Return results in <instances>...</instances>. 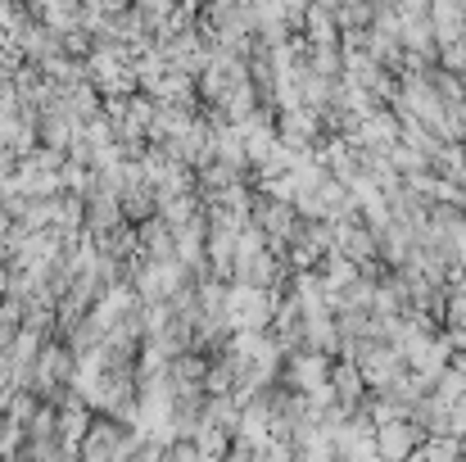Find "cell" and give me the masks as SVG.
<instances>
[{"label":"cell","mask_w":466,"mask_h":462,"mask_svg":"<svg viewBox=\"0 0 466 462\" xmlns=\"http://www.w3.org/2000/svg\"><path fill=\"white\" fill-rule=\"evenodd\" d=\"M421 445H426V431L417 422H408V417L376 426V458L380 462H412Z\"/></svg>","instance_id":"cell-1"},{"label":"cell","mask_w":466,"mask_h":462,"mask_svg":"<svg viewBox=\"0 0 466 462\" xmlns=\"http://www.w3.org/2000/svg\"><path fill=\"white\" fill-rule=\"evenodd\" d=\"M290 381H295V390L299 395H312V390H321L326 381H330V358L326 354H299L295 363H290Z\"/></svg>","instance_id":"cell-2"},{"label":"cell","mask_w":466,"mask_h":462,"mask_svg":"<svg viewBox=\"0 0 466 462\" xmlns=\"http://www.w3.org/2000/svg\"><path fill=\"white\" fill-rule=\"evenodd\" d=\"M231 308H236L245 322H263V317H268V304H263V300H258L249 286H240V291L231 295Z\"/></svg>","instance_id":"cell-3"},{"label":"cell","mask_w":466,"mask_h":462,"mask_svg":"<svg viewBox=\"0 0 466 462\" xmlns=\"http://www.w3.org/2000/svg\"><path fill=\"white\" fill-rule=\"evenodd\" d=\"M449 367H453V372L466 381V354H453V358H449Z\"/></svg>","instance_id":"cell-4"}]
</instances>
